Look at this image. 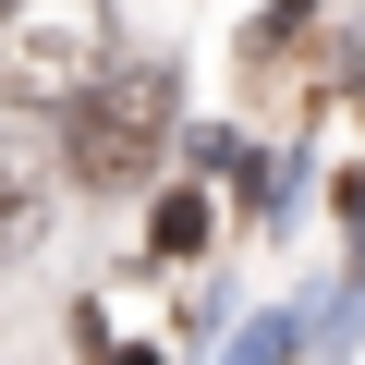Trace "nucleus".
<instances>
[{
	"mask_svg": "<svg viewBox=\"0 0 365 365\" xmlns=\"http://www.w3.org/2000/svg\"><path fill=\"white\" fill-rule=\"evenodd\" d=\"M49 232V146L25 122H0V256H25Z\"/></svg>",
	"mask_w": 365,
	"mask_h": 365,
	"instance_id": "3",
	"label": "nucleus"
},
{
	"mask_svg": "<svg viewBox=\"0 0 365 365\" xmlns=\"http://www.w3.org/2000/svg\"><path fill=\"white\" fill-rule=\"evenodd\" d=\"M122 61L110 0H0V110H73Z\"/></svg>",
	"mask_w": 365,
	"mask_h": 365,
	"instance_id": "1",
	"label": "nucleus"
},
{
	"mask_svg": "<svg viewBox=\"0 0 365 365\" xmlns=\"http://www.w3.org/2000/svg\"><path fill=\"white\" fill-rule=\"evenodd\" d=\"M110 365H158V353H110Z\"/></svg>",
	"mask_w": 365,
	"mask_h": 365,
	"instance_id": "5",
	"label": "nucleus"
},
{
	"mask_svg": "<svg viewBox=\"0 0 365 365\" xmlns=\"http://www.w3.org/2000/svg\"><path fill=\"white\" fill-rule=\"evenodd\" d=\"M158 146H170V73L158 61H110L61 110V170L86 182V195H134V182L158 170Z\"/></svg>",
	"mask_w": 365,
	"mask_h": 365,
	"instance_id": "2",
	"label": "nucleus"
},
{
	"mask_svg": "<svg viewBox=\"0 0 365 365\" xmlns=\"http://www.w3.org/2000/svg\"><path fill=\"white\" fill-rule=\"evenodd\" d=\"M292 341H304L292 317H256V329H232V353H220V365H292Z\"/></svg>",
	"mask_w": 365,
	"mask_h": 365,
	"instance_id": "4",
	"label": "nucleus"
}]
</instances>
